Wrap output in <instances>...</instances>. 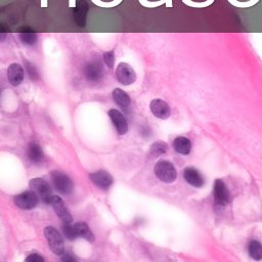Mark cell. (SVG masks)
<instances>
[{
  "label": "cell",
  "mask_w": 262,
  "mask_h": 262,
  "mask_svg": "<svg viewBox=\"0 0 262 262\" xmlns=\"http://www.w3.org/2000/svg\"><path fill=\"white\" fill-rule=\"evenodd\" d=\"M44 235L49 242L52 252L58 256H63L65 254V246L62 234L55 227L47 226L44 229Z\"/></svg>",
  "instance_id": "obj_1"
},
{
  "label": "cell",
  "mask_w": 262,
  "mask_h": 262,
  "mask_svg": "<svg viewBox=\"0 0 262 262\" xmlns=\"http://www.w3.org/2000/svg\"><path fill=\"white\" fill-rule=\"evenodd\" d=\"M156 176L163 182L170 183L176 179L177 172L175 167L168 161H160L155 166Z\"/></svg>",
  "instance_id": "obj_2"
},
{
  "label": "cell",
  "mask_w": 262,
  "mask_h": 262,
  "mask_svg": "<svg viewBox=\"0 0 262 262\" xmlns=\"http://www.w3.org/2000/svg\"><path fill=\"white\" fill-rule=\"evenodd\" d=\"M52 181L55 188L63 195H70L74 189L72 179L61 171H54L52 173Z\"/></svg>",
  "instance_id": "obj_3"
},
{
  "label": "cell",
  "mask_w": 262,
  "mask_h": 262,
  "mask_svg": "<svg viewBox=\"0 0 262 262\" xmlns=\"http://www.w3.org/2000/svg\"><path fill=\"white\" fill-rule=\"evenodd\" d=\"M29 185L31 190H33L39 197V199H41L43 203L50 204V200L53 194H52V187L47 181H45L42 178H33L30 181Z\"/></svg>",
  "instance_id": "obj_4"
},
{
  "label": "cell",
  "mask_w": 262,
  "mask_h": 262,
  "mask_svg": "<svg viewBox=\"0 0 262 262\" xmlns=\"http://www.w3.org/2000/svg\"><path fill=\"white\" fill-rule=\"evenodd\" d=\"M14 201L19 208L23 210H31L37 206L39 202V197L33 190H27L17 195Z\"/></svg>",
  "instance_id": "obj_5"
},
{
  "label": "cell",
  "mask_w": 262,
  "mask_h": 262,
  "mask_svg": "<svg viewBox=\"0 0 262 262\" xmlns=\"http://www.w3.org/2000/svg\"><path fill=\"white\" fill-rule=\"evenodd\" d=\"M50 204L54 207L57 215L59 216V218L63 222H65V223H72L73 217H72L69 209L65 205V202L60 197L52 196V198L50 200Z\"/></svg>",
  "instance_id": "obj_6"
},
{
  "label": "cell",
  "mask_w": 262,
  "mask_h": 262,
  "mask_svg": "<svg viewBox=\"0 0 262 262\" xmlns=\"http://www.w3.org/2000/svg\"><path fill=\"white\" fill-rule=\"evenodd\" d=\"M117 80L123 85H130L136 80V75L133 69L126 63H120L116 70Z\"/></svg>",
  "instance_id": "obj_7"
},
{
  "label": "cell",
  "mask_w": 262,
  "mask_h": 262,
  "mask_svg": "<svg viewBox=\"0 0 262 262\" xmlns=\"http://www.w3.org/2000/svg\"><path fill=\"white\" fill-rule=\"evenodd\" d=\"M89 178L93 184L102 189H108L114 182L113 176L105 170H100L89 174Z\"/></svg>",
  "instance_id": "obj_8"
},
{
  "label": "cell",
  "mask_w": 262,
  "mask_h": 262,
  "mask_svg": "<svg viewBox=\"0 0 262 262\" xmlns=\"http://www.w3.org/2000/svg\"><path fill=\"white\" fill-rule=\"evenodd\" d=\"M84 74L88 80L97 82L102 79L104 75V68L99 61H92L85 66Z\"/></svg>",
  "instance_id": "obj_9"
},
{
  "label": "cell",
  "mask_w": 262,
  "mask_h": 262,
  "mask_svg": "<svg viewBox=\"0 0 262 262\" xmlns=\"http://www.w3.org/2000/svg\"><path fill=\"white\" fill-rule=\"evenodd\" d=\"M151 111L152 113L159 119H168L171 115V109L169 105L162 100H154L151 103Z\"/></svg>",
  "instance_id": "obj_10"
},
{
  "label": "cell",
  "mask_w": 262,
  "mask_h": 262,
  "mask_svg": "<svg viewBox=\"0 0 262 262\" xmlns=\"http://www.w3.org/2000/svg\"><path fill=\"white\" fill-rule=\"evenodd\" d=\"M214 200L215 203L219 206H224L229 201V193L224 184V182L220 179H217L215 181L214 185Z\"/></svg>",
  "instance_id": "obj_11"
},
{
  "label": "cell",
  "mask_w": 262,
  "mask_h": 262,
  "mask_svg": "<svg viewBox=\"0 0 262 262\" xmlns=\"http://www.w3.org/2000/svg\"><path fill=\"white\" fill-rule=\"evenodd\" d=\"M109 116H110L114 126L116 127L117 132L120 135H124L128 130V124H127V121H126L124 115L121 112H119L118 110L113 109L109 112Z\"/></svg>",
  "instance_id": "obj_12"
},
{
  "label": "cell",
  "mask_w": 262,
  "mask_h": 262,
  "mask_svg": "<svg viewBox=\"0 0 262 262\" xmlns=\"http://www.w3.org/2000/svg\"><path fill=\"white\" fill-rule=\"evenodd\" d=\"M24 76H25V72H24V69L22 68L21 65L12 64L9 67L8 77H9V80H10L12 85L19 86L23 82Z\"/></svg>",
  "instance_id": "obj_13"
},
{
  "label": "cell",
  "mask_w": 262,
  "mask_h": 262,
  "mask_svg": "<svg viewBox=\"0 0 262 262\" xmlns=\"http://www.w3.org/2000/svg\"><path fill=\"white\" fill-rule=\"evenodd\" d=\"M183 177L187 183L195 187H201L204 184V178L195 168H186L183 172Z\"/></svg>",
  "instance_id": "obj_14"
},
{
  "label": "cell",
  "mask_w": 262,
  "mask_h": 262,
  "mask_svg": "<svg viewBox=\"0 0 262 262\" xmlns=\"http://www.w3.org/2000/svg\"><path fill=\"white\" fill-rule=\"evenodd\" d=\"M27 156L33 163H40L44 159V154L41 147L35 141L29 144L27 149Z\"/></svg>",
  "instance_id": "obj_15"
},
{
  "label": "cell",
  "mask_w": 262,
  "mask_h": 262,
  "mask_svg": "<svg viewBox=\"0 0 262 262\" xmlns=\"http://www.w3.org/2000/svg\"><path fill=\"white\" fill-rule=\"evenodd\" d=\"M74 228H75V232L77 234V237L80 236L90 243L94 242L96 237L94 234L92 233L91 229L89 228V226L85 223V222H77L74 224Z\"/></svg>",
  "instance_id": "obj_16"
},
{
  "label": "cell",
  "mask_w": 262,
  "mask_h": 262,
  "mask_svg": "<svg viewBox=\"0 0 262 262\" xmlns=\"http://www.w3.org/2000/svg\"><path fill=\"white\" fill-rule=\"evenodd\" d=\"M173 148L179 154L188 155L190 153V150H192V144H190L188 138L183 137V136H179V137H176L174 139Z\"/></svg>",
  "instance_id": "obj_17"
},
{
  "label": "cell",
  "mask_w": 262,
  "mask_h": 262,
  "mask_svg": "<svg viewBox=\"0 0 262 262\" xmlns=\"http://www.w3.org/2000/svg\"><path fill=\"white\" fill-rule=\"evenodd\" d=\"M113 99H114L115 103L121 108H126L130 105L129 96L121 88H116L113 91Z\"/></svg>",
  "instance_id": "obj_18"
},
{
  "label": "cell",
  "mask_w": 262,
  "mask_h": 262,
  "mask_svg": "<svg viewBox=\"0 0 262 262\" xmlns=\"http://www.w3.org/2000/svg\"><path fill=\"white\" fill-rule=\"evenodd\" d=\"M19 35H20V39L22 40V42L27 45H33L37 40L36 33L33 30H31L30 28H23L20 31Z\"/></svg>",
  "instance_id": "obj_19"
},
{
  "label": "cell",
  "mask_w": 262,
  "mask_h": 262,
  "mask_svg": "<svg viewBox=\"0 0 262 262\" xmlns=\"http://www.w3.org/2000/svg\"><path fill=\"white\" fill-rule=\"evenodd\" d=\"M167 149H168L167 144H165L163 141H157L151 146L149 154L151 157L156 158V157H159V156L165 154L167 152Z\"/></svg>",
  "instance_id": "obj_20"
},
{
  "label": "cell",
  "mask_w": 262,
  "mask_h": 262,
  "mask_svg": "<svg viewBox=\"0 0 262 262\" xmlns=\"http://www.w3.org/2000/svg\"><path fill=\"white\" fill-rule=\"evenodd\" d=\"M249 253L255 260L262 259V245L257 241H252L249 245Z\"/></svg>",
  "instance_id": "obj_21"
},
{
  "label": "cell",
  "mask_w": 262,
  "mask_h": 262,
  "mask_svg": "<svg viewBox=\"0 0 262 262\" xmlns=\"http://www.w3.org/2000/svg\"><path fill=\"white\" fill-rule=\"evenodd\" d=\"M214 2L215 0H206V2H204V3H196V2H193V0H182V3L184 5H186L189 8H193V9H205V8H208L211 5H213Z\"/></svg>",
  "instance_id": "obj_22"
},
{
  "label": "cell",
  "mask_w": 262,
  "mask_h": 262,
  "mask_svg": "<svg viewBox=\"0 0 262 262\" xmlns=\"http://www.w3.org/2000/svg\"><path fill=\"white\" fill-rule=\"evenodd\" d=\"M63 232L65 234V236L70 240V241H74L77 237V234L75 232V228L74 225H72V223H65L63 222Z\"/></svg>",
  "instance_id": "obj_23"
},
{
  "label": "cell",
  "mask_w": 262,
  "mask_h": 262,
  "mask_svg": "<svg viewBox=\"0 0 262 262\" xmlns=\"http://www.w3.org/2000/svg\"><path fill=\"white\" fill-rule=\"evenodd\" d=\"M139 4L146 9H156L165 5L166 0H158V2H150V0H138Z\"/></svg>",
  "instance_id": "obj_24"
},
{
  "label": "cell",
  "mask_w": 262,
  "mask_h": 262,
  "mask_svg": "<svg viewBox=\"0 0 262 262\" xmlns=\"http://www.w3.org/2000/svg\"><path fill=\"white\" fill-rule=\"evenodd\" d=\"M104 61L105 63L107 64V66L109 68H113L114 67V64H115V56H114V52H109V53H106L104 55Z\"/></svg>",
  "instance_id": "obj_25"
},
{
  "label": "cell",
  "mask_w": 262,
  "mask_h": 262,
  "mask_svg": "<svg viewBox=\"0 0 262 262\" xmlns=\"http://www.w3.org/2000/svg\"><path fill=\"white\" fill-rule=\"evenodd\" d=\"M26 261H27V262H43V261H44V258L41 257L40 255L34 253V254L29 255V256L26 258Z\"/></svg>",
  "instance_id": "obj_26"
},
{
  "label": "cell",
  "mask_w": 262,
  "mask_h": 262,
  "mask_svg": "<svg viewBox=\"0 0 262 262\" xmlns=\"http://www.w3.org/2000/svg\"><path fill=\"white\" fill-rule=\"evenodd\" d=\"M26 68H27V71L29 72L30 77H31L33 80H35V79L38 78V72L36 71V69L34 68V66H32L31 64H27Z\"/></svg>",
  "instance_id": "obj_27"
},
{
  "label": "cell",
  "mask_w": 262,
  "mask_h": 262,
  "mask_svg": "<svg viewBox=\"0 0 262 262\" xmlns=\"http://www.w3.org/2000/svg\"><path fill=\"white\" fill-rule=\"evenodd\" d=\"M7 35H8L7 29L3 26H0V42L4 41L7 38Z\"/></svg>",
  "instance_id": "obj_28"
},
{
  "label": "cell",
  "mask_w": 262,
  "mask_h": 262,
  "mask_svg": "<svg viewBox=\"0 0 262 262\" xmlns=\"http://www.w3.org/2000/svg\"><path fill=\"white\" fill-rule=\"evenodd\" d=\"M69 8L70 9H75L76 8V0H69Z\"/></svg>",
  "instance_id": "obj_29"
},
{
  "label": "cell",
  "mask_w": 262,
  "mask_h": 262,
  "mask_svg": "<svg viewBox=\"0 0 262 262\" xmlns=\"http://www.w3.org/2000/svg\"><path fill=\"white\" fill-rule=\"evenodd\" d=\"M62 260H63V261H69V262H70V261H74V258H72V257L69 256V255H66V256H63V257H62Z\"/></svg>",
  "instance_id": "obj_30"
},
{
  "label": "cell",
  "mask_w": 262,
  "mask_h": 262,
  "mask_svg": "<svg viewBox=\"0 0 262 262\" xmlns=\"http://www.w3.org/2000/svg\"><path fill=\"white\" fill-rule=\"evenodd\" d=\"M165 6H166V8H167V9H171V8H173V3H172V0H166Z\"/></svg>",
  "instance_id": "obj_31"
},
{
  "label": "cell",
  "mask_w": 262,
  "mask_h": 262,
  "mask_svg": "<svg viewBox=\"0 0 262 262\" xmlns=\"http://www.w3.org/2000/svg\"><path fill=\"white\" fill-rule=\"evenodd\" d=\"M49 7V5H47V0H41V8H47Z\"/></svg>",
  "instance_id": "obj_32"
},
{
  "label": "cell",
  "mask_w": 262,
  "mask_h": 262,
  "mask_svg": "<svg viewBox=\"0 0 262 262\" xmlns=\"http://www.w3.org/2000/svg\"><path fill=\"white\" fill-rule=\"evenodd\" d=\"M0 96H2V89H0Z\"/></svg>",
  "instance_id": "obj_33"
}]
</instances>
